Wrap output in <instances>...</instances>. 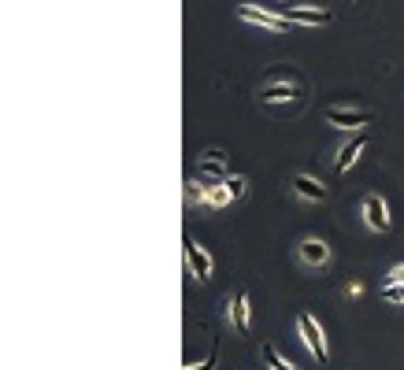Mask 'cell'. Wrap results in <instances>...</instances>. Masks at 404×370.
<instances>
[{
    "mask_svg": "<svg viewBox=\"0 0 404 370\" xmlns=\"http://www.w3.org/2000/svg\"><path fill=\"white\" fill-rule=\"evenodd\" d=\"M297 326H301V341L308 345L311 359H316V363H327V341H323V329H319V322H316V319H311V315L304 311V315H297Z\"/></svg>",
    "mask_w": 404,
    "mask_h": 370,
    "instance_id": "1",
    "label": "cell"
},
{
    "mask_svg": "<svg viewBox=\"0 0 404 370\" xmlns=\"http://www.w3.org/2000/svg\"><path fill=\"white\" fill-rule=\"evenodd\" d=\"M278 19H285V22H304V26H323V22H330L334 15L330 11H323V8H285V4H278V8H271Z\"/></svg>",
    "mask_w": 404,
    "mask_h": 370,
    "instance_id": "2",
    "label": "cell"
},
{
    "mask_svg": "<svg viewBox=\"0 0 404 370\" xmlns=\"http://www.w3.org/2000/svg\"><path fill=\"white\" fill-rule=\"evenodd\" d=\"M197 178H204V185H223L230 174H227V156L219 152V149H212V152H204V160L197 163Z\"/></svg>",
    "mask_w": 404,
    "mask_h": 370,
    "instance_id": "3",
    "label": "cell"
},
{
    "mask_svg": "<svg viewBox=\"0 0 404 370\" xmlns=\"http://www.w3.org/2000/svg\"><path fill=\"white\" fill-rule=\"evenodd\" d=\"M238 15H241L245 22L267 26V30H275V34H285V30H290V22H285V19H278L271 8H264V11H260V8H252V4H241V8H238Z\"/></svg>",
    "mask_w": 404,
    "mask_h": 370,
    "instance_id": "4",
    "label": "cell"
},
{
    "mask_svg": "<svg viewBox=\"0 0 404 370\" xmlns=\"http://www.w3.org/2000/svg\"><path fill=\"white\" fill-rule=\"evenodd\" d=\"M363 219H368V226L379 230V233L389 230V207H386L382 196H375V193L363 196Z\"/></svg>",
    "mask_w": 404,
    "mask_h": 370,
    "instance_id": "5",
    "label": "cell"
},
{
    "mask_svg": "<svg viewBox=\"0 0 404 370\" xmlns=\"http://www.w3.org/2000/svg\"><path fill=\"white\" fill-rule=\"evenodd\" d=\"M186 263H189V274L197 278V282H208V278H212V259L204 256V248L193 241L189 233H186Z\"/></svg>",
    "mask_w": 404,
    "mask_h": 370,
    "instance_id": "6",
    "label": "cell"
},
{
    "mask_svg": "<svg viewBox=\"0 0 404 370\" xmlns=\"http://www.w3.org/2000/svg\"><path fill=\"white\" fill-rule=\"evenodd\" d=\"M327 123H330V126H342V130H356V126H368V123H371V111L330 108V111H327Z\"/></svg>",
    "mask_w": 404,
    "mask_h": 370,
    "instance_id": "7",
    "label": "cell"
},
{
    "mask_svg": "<svg viewBox=\"0 0 404 370\" xmlns=\"http://www.w3.org/2000/svg\"><path fill=\"white\" fill-rule=\"evenodd\" d=\"M301 263L304 267H327V259H330V248L323 245V241H316V237H308V241H301Z\"/></svg>",
    "mask_w": 404,
    "mask_h": 370,
    "instance_id": "8",
    "label": "cell"
},
{
    "mask_svg": "<svg viewBox=\"0 0 404 370\" xmlns=\"http://www.w3.org/2000/svg\"><path fill=\"white\" fill-rule=\"evenodd\" d=\"M230 319H234V329L245 337L252 329V311H249V293H238L234 296V308H230Z\"/></svg>",
    "mask_w": 404,
    "mask_h": 370,
    "instance_id": "9",
    "label": "cell"
},
{
    "mask_svg": "<svg viewBox=\"0 0 404 370\" xmlns=\"http://www.w3.org/2000/svg\"><path fill=\"white\" fill-rule=\"evenodd\" d=\"M293 193L304 196V200H327V185H319L308 174H293Z\"/></svg>",
    "mask_w": 404,
    "mask_h": 370,
    "instance_id": "10",
    "label": "cell"
},
{
    "mask_svg": "<svg viewBox=\"0 0 404 370\" xmlns=\"http://www.w3.org/2000/svg\"><path fill=\"white\" fill-rule=\"evenodd\" d=\"M363 149H368V137H363V134H356V137L349 141L342 152H337V163H334V167H337V170H342V174H345V170H349V167H353V163L360 160V152H363Z\"/></svg>",
    "mask_w": 404,
    "mask_h": 370,
    "instance_id": "11",
    "label": "cell"
},
{
    "mask_svg": "<svg viewBox=\"0 0 404 370\" xmlns=\"http://www.w3.org/2000/svg\"><path fill=\"white\" fill-rule=\"evenodd\" d=\"M293 97H297L293 82H278V85H264V89H260V100H264V104H282V100H293Z\"/></svg>",
    "mask_w": 404,
    "mask_h": 370,
    "instance_id": "12",
    "label": "cell"
},
{
    "mask_svg": "<svg viewBox=\"0 0 404 370\" xmlns=\"http://www.w3.org/2000/svg\"><path fill=\"white\" fill-rule=\"evenodd\" d=\"M204 204H212V207H227V204H230L227 185H208V200H204Z\"/></svg>",
    "mask_w": 404,
    "mask_h": 370,
    "instance_id": "13",
    "label": "cell"
},
{
    "mask_svg": "<svg viewBox=\"0 0 404 370\" xmlns=\"http://www.w3.org/2000/svg\"><path fill=\"white\" fill-rule=\"evenodd\" d=\"M264 359L271 363V370H297V366H290V363L282 359V355H278V348H275V345H264Z\"/></svg>",
    "mask_w": 404,
    "mask_h": 370,
    "instance_id": "14",
    "label": "cell"
},
{
    "mask_svg": "<svg viewBox=\"0 0 404 370\" xmlns=\"http://www.w3.org/2000/svg\"><path fill=\"white\" fill-rule=\"evenodd\" d=\"M223 185H227L230 200H241V196H245V178H241V174H234V178H227Z\"/></svg>",
    "mask_w": 404,
    "mask_h": 370,
    "instance_id": "15",
    "label": "cell"
},
{
    "mask_svg": "<svg viewBox=\"0 0 404 370\" xmlns=\"http://www.w3.org/2000/svg\"><path fill=\"white\" fill-rule=\"evenodd\" d=\"M186 200H189V204H201V200H208V185L189 181V185H186Z\"/></svg>",
    "mask_w": 404,
    "mask_h": 370,
    "instance_id": "16",
    "label": "cell"
},
{
    "mask_svg": "<svg viewBox=\"0 0 404 370\" xmlns=\"http://www.w3.org/2000/svg\"><path fill=\"white\" fill-rule=\"evenodd\" d=\"M382 296L389 303H404V285H382Z\"/></svg>",
    "mask_w": 404,
    "mask_h": 370,
    "instance_id": "17",
    "label": "cell"
},
{
    "mask_svg": "<svg viewBox=\"0 0 404 370\" xmlns=\"http://www.w3.org/2000/svg\"><path fill=\"white\" fill-rule=\"evenodd\" d=\"M386 285H404V263H397V267H389V274H386Z\"/></svg>",
    "mask_w": 404,
    "mask_h": 370,
    "instance_id": "18",
    "label": "cell"
},
{
    "mask_svg": "<svg viewBox=\"0 0 404 370\" xmlns=\"http://www.w3.org/2000/svg\"><path fill=\"white\" fill-rule=\"evenodd\" d=\"M215 363H219V348H212V355H208L201 366H182V370H215Z\"/></svg>",
    "mask_w": 404,
    "mask_h": 370,
    "instance_id": "19",
    "label": "cell"
}]
</instances>
